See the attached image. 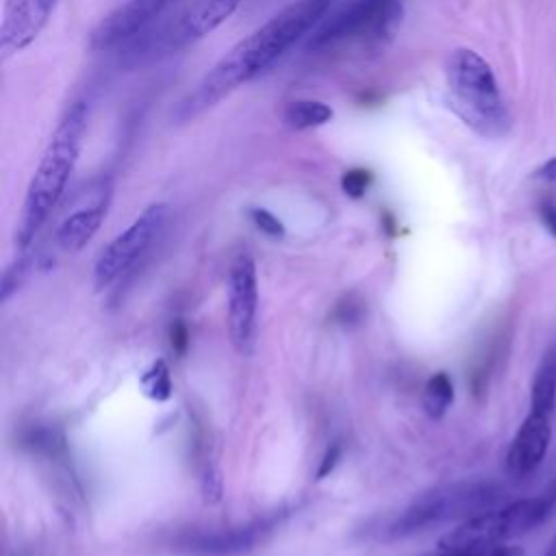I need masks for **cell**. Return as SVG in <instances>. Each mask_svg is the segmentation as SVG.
I'll list each match as a JSON object with an SVG mask.
<instances>
[{
	"label": "cell",
	"mask_w": 556,
	"mask_h": 556,
	"mask_svg": "<svg viewBox=\"0 0 556 556\" xmlns=\"http://www.w3.org/2000/svg\"><path fill=\"white\" fill-rule=\"evenodd\" d=\"M332 0H298L237 41L174 106V124H187L213 109L243 83L271 67L295 41L313 33Z\"/></svg>",
	"instance_id": "cell-1"
},
{
	"label": "cell",
	"mask_w": 556,
	"mask_h": 556,
	"mask_svg": "<svg viewBox=\"0 0 556 556\" xmlns=\"http://www.w3.org/2000/svg\"><path fill=\"white\" fill-rule=\"evenodd\" d=\"M87 126L89 106L85 100L72 102L56 122L24 195L20 224L15 230V243L22 250L33 243L35 235L41 230L52 208L61 200L80 156Z\"/></svg>",
	"instance_id": "cell-2"
},
{
	"label": "cell",
	"mask_w": 556,
	"mask_h": 556,
	"mask_svg": "<svg viewBox=\"0 0 556 556\" xmlns=\"http://www.w3.org/2000/svg\"><path fill=\"white\" fill-rule=\"evenodd\" d=\"M445 87L452 111L484 139H502L513 126L493 67L471 48H456L445 59Z\"/></svg>",
	"instance_id": "cell-3"
},
{
	"label": "cell",
	"mask_w": 556,
	"mask_h": 556,
	"mask_svg": "<svg viewBox=\"0 0 556 556\" xmlns=\"http://www.w3.org/2000/svg\"><path fill=\"white\" fill-rule=\"evenodd\" d=\"M504 497V489L491 480L450 482L417 495L387 528V539H404L428 528L471 519L489 508H495Z\"/></svg>",
	"instance_id": "cell-4"
},
{
	"label": "cell",
	"mask_w": 556,
	"mask_h": 556,
	"mask_svg": "<svg viewBox=\"0 0 556 556\" xmlns=\"http://www.w3.org/2000/svg\"><path fill=\"white\" fill-rule=\"evenodd\" d=\"M556 506V484L534 497H523L504 506L489 508L471 519L460 521L439 539V549L493 547L504 545L539 528Z\"/></svg>",
	"instance_id": "cell-5"
},
{
	"label": "cell",
	"mask_w": 556,
	"mask_h": 556,
	"mask_svg": "<svg viewBox=\"0 0 556 556\" xmlns=\"http://www.w3.org/2000/svg\"><path fill=\"white\" fill-rule=\"evenodd\" d=\"M167 215L169 206L165 202H154L146 206L139 217L102 250L93 269V285L98 291L124 278L141 261V256L161 235Z\"/></svg>",
	"instance_id": "cell-6"
},
{
	"label": "cell",
	"mask_w": 556,
	"mask_h": 556,
	"mask_svg": "<svg viewBox=\"0 0 556 556\" xmlns=\"http://www.w3.org/2000/svg\"><path fill=\"white\" fill-rule=\"evenodd\" d=\"M258 282L256 265L248 252L235 256L228 271V334L237 352L250 354L256 328Z\"/></svg>",
	"instance_id": "cell-7"
},
{
	"label": "cell",
	"mask_w": 556,
	"mask_h": 556,
	"mask_svg": "<svg viewBox=\"0 0 556 556\" xmlns=\"http://www.w3.org/2000/svg\"><path fill=\"white\" fill-rule=\"evenodd\" d=\"M172 0H126L104 15L89 33V50H113L141 35Z\"/></svg>",
	"instance_id": "cell-8"
},
{
	"label": "cell",
	"mask_w": 556,
	"mask_h": 556,
	"mask_svg": "<svg viewBox=\"0 0 556 556\" xmlns=\"http://www.w3.org/2000/svg\"><path fill=\"white\" fill-rule=\"evenodd\" d=\"M282 515H267L263 519H254L245 526L237 528H224V530H204L187 534L180 541V547L185 552L198 554V556H235L250 552L256 543H261L267 534L274 532V528L280 523Z\"/></svg>",
	"instance_id": "cell-9"
},
{
	"label": "cell",
	"mask_w": 556,
	"mask_h": 556,
	"mask_svg": "<svg viewBox=\"0 0 556 556\" xmlns=\"http://www.w3.org/2000/svg\"><path fill=\"white\" fill-rule=\"evenodd\" d=\"M56 0H4L0 24V56H9L26 50L39 33L46 28Z\"/></svg>",
	"instance_id": "cell-10"
},
{
	"label": "cell",
	"mask_w": 556,
	"mask_h": 556,
	"mask_svg": "<svg viewBox=\"0 0 556 556\" xmlns=\"http://www.w3.org/2000/svg\"><path fill=\"white\" fill-rule=\"evenodd\" d=\"M387 0H350L330 17H324L315 30L308 35L306 48L308 50H324L350 37L365 39L371 22L376 20L378 11Z\"/></svg>",
	"instance_id": "cell-11"
},
{
	"label": "cell",
	"mask_w": 556,
	"mask_h": 556,
	"mask_svg": "<svg viewBox=\"0 0 556 556\" xmlns=\"http://www.w3.org/2000/svg\"><path fill=\"white\" fill-rule=\"evenodd\" d=\"M552 443V415L528 410L506 450V471L515 478L532 473L545 458Z\"/></svg>",
	"instance_id": "cell-12"
},
{
	"label": "cell",
	"mask_w": 556,
	"mask_h": 556,
	"mask_svg": "<svg viewBox=\"0 0 556 556\" xmlns=\"http://www.w3.org/2000/svg\"><path fill=\"white\" fill-rule=\"evenodd\" d=\"M243 0H191L189 7L176 17L174 26L159 39L167 48H180L198 41L219 28Z\"/></svg>",
	"instance_id": "cell-13"
},
{
	"label": "cell",
	"mask_w": 556,
	"mask_h": 556,
	"mask_svg": "<svg viewBox=\"0 0 556 556\" xmlns=\"http://www.w3.org/2000/svg\"><path fill=\"white\" fill-rule=\"evenodd\" d=\"M104 215H106V200L104 198H100L98 202L67 215L61 222V226L56 228V235H54L56 248L63 250V252L83 250L89 243V239L98 232Z\"/></svg>",
	"instance_id": "cell-14"
},
{
	"label": "cell",
	"mask_w": 556,
	"mask_h": 556,
	"mask_svg": "<svg viewBox=\"0 0 556 556\" xmlns=\"http://www.w3.org/2000/svg\"><path fill=\"white\" fill-rule=\"evenodd\" d=\"M530 410L554 415L556 410V339L545 348L530 384Z\"/></svg>",
	"instance_id": "cell-15"
},
{
	"label": "cell",
	"mask_w": 556,
	"mask_h": 556,
	"mask_svg": "<svg viewBox=\"0 0 556 556\" xmlns=\"http://www.w3.org/2000/svg\"><path fill=\"white\" fill-rule=\"evenodd\" d=\"M332 109L321 100H293L282 111V122L293 130H308L332 119Z\"/></svg>",
	"instance_id": "cell-16"
},
{
	"label": "cell",
	"mask_w": 556,
	"mask_h": 556,
	"mask_svg": "<svg viewBox=\"0 0 556 556\" xmlns=\"http://www.w3.org/2000/svg\"><path fill=\"white\" fill-rule=\"evenodd\" d=\"M454 402V384L445 371H437L428 378L421 395L424 410L430 419H441Z\"/></svg>",
	"instance_id": "cell-17"
},
{
	"label": "cell",
	"mask_w": 556,
	"mask_h": 556,
	"mask_svg": "<svg viewBox=\"0 0 556 556\" xmlns=\"http://www.w3.org/2000/svg\"><path fill=\"white\" fill-rule=\"evenodd\" d=\"M141 384L150 400H156V402L169 400L172 397V378H169L167 363L163 358L154 361L152 367L141 376Z\"/></svg>",
	"instance_id": "cell-18"
},
{
	"label": "cell",
	"mask_w": 556,
	"mask_h": 556,
	"mask_svg": "<svg viewBox=\"0 0 556 556\" xmlns=\"http://www.w3.org/2000/svg\"><path fill=\"white\" fill-rule=\"evenodd\" d=\"M33 269V256L30 254H24L20 258H15L2 274V285H0V302L4 304L28 278Z\"/></svg>",
	"instance_id": "cell-19"
},
{
	"label": "cell",
	"mask_w": 556,
	"mask_h": 556,
	"mask_svg": "<svg viewBox=\"0 0 556 556\" xmlns=\"http://www.w3.org/2000/svg\"><path fill=\"white\" fill-rule=\"evenodd\" d=\"M428 556H523L519 545H493V547H465V549H439L437 554Z\"/></svg>",
	"instance_id": "cell-20"
},
{
	"label": "cell",
	"mask_w": 556,
	"mask_h": 556,
	"mask_svg": "<svg viewBox=\"0 0 556 556\" xmlns=\"http://www.w3.org/2000/svg\"><path fill=\"white\" fill-rule=\"evenodd\" d=\"M363 317H365V302H363L358 295H354V293L345 295V298L337 304V308H334V319H337L339 324H343V326L361 324Z\"/></svg>",
	"instance_id": "cell-21"
},
{
	"label": "cell",
	"mask_w": 556,
	"mask_h": 556,
	"mask_svg": "<svg viewBox=\"0 0 556 556\" xmlns=\"http://www.w3.org/2000/svg\"><path fill=\"white\" fill-rule=\"evenodd\" d=\"M250 219H252V224L261 230V232H265L267 237H271V239H280V237H285V226H282V222L271 213V211H267V208H250Z\"/></svg>",
	"instance_id": "cell-22"
},
{
	"label": "cell",
	"mask_w": 556,
	"mask_h": 556,
	"mask_svg": "<svg viewBox=\"0 0 556 556\" xmlns=\"http://www.w3.org/2000/svg\"><path fill=\"white\" fill-rule=\"evenodd\" d=\"M536 215L543 228L556 239V193H543L536 202Z\"/></svg>",
	"instance_id": "cell-23"
},
{
	"label": "cell",
	"mask_w": 556,
	"mask_h": 556,
	"mask_svg": "<svg viewBox=\"0 0 556 556\" xmlns=\"http://www.w3.org/2000/svg\"><path fill=\"white\" fill-rule=\"evenodd\" d=\"M341 187L350 198H361L369 187V172L365 169H350L341 178Z\"/></svg>",
	"instance_id": "cell-24"
},
{
	"label": "cell",
	"mask_w": 556,
	"mask_h": 556,
	"mask_svg": "<svg viewBox=\"0 0 556 556\" xmlns=\"http://www.w3.org/2000/svg\"><path fill=\"white\" fill-rule=\"evenodd\" d=\"M532 180L541 187L543 193H554L556 191V156L541 163L534 174H532Z\"/></svg>",
	"instance_id": "cell-25"
},
{
	"label": "cell",
	"mask_w": 556,
	"mask_h": 556,
	"mask_svg": "<svg viewBox=\"0 0 556 556\" xmlns=\"http://www.w3.org/2000/svg\"><path fill=\"white\" fill-rule=\"evenodd\" d=\"M202 495L206 502H219L222 497V478L215 467H206L202 476Z\"/></svg>",
	"instance_id": "cell-26"
},
{
	"label": "cell",
	"mask_w": 556,
	"mask_h": 556,
	"mask_svg": "<svg viewBox=\"0 0 556 556\" xmlns=\"http://www.w3.org/2000/svg\"><path fill=\"white\" fill-rule=\"evenodd\" d=\"M341 456H343V445H341L339 441H332V443L328 445V450H326L321 463H319L317 473H315L317 480H321V478H326L328 473H332V469L337 467V463L341 460Z\"/></svg>",
	"instance_id": "cell-27"
},
{
	"label": "cell",
	"mask_w": 556,
	"mask_h": 556,
	"mask_svg": "<svg viewBox=\"0 0 556 556\" xmlns=\"http://www.w3.org/2000/svg\"><path fill=\"white\" fill-rule=\"evenodd\" d=\"M169 337H172V348H174V352L182 354V352L187 350V345H189V332H187V326H185L182 319H176V321L172 324Z\"/></svg>",
	"instance_id": "cell-28"
},
{
	"label": "cell",
	"mask_w": 556,
	"mask_h": 556,
	"mask_svg": "<svg viewBox=\"0 0 556 556\" xmlns=\"http://www.w3.org/2000/svg\"><path fill=\"white\" fill-rule=\"evenodd\" d=\"M543 556H556V534L549 539V543H547Z\"/></svg>",
	"instance_id": "cell-29"
}]
</instances>
